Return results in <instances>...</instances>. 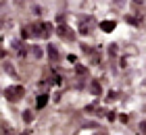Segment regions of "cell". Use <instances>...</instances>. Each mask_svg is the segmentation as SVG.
I'll list each match as a JSON object with an SVG mask.
<instances>
[{"mask_svg": "<svg viewBox=\"0 0 146 135\" xmlns=\"http://www.w3.org/2000/svg\"><path fill=\"white\" fill-rule=\"evenodd\" d=\"M23 94V87L21 85H15V87H9L6 90V98L11 100V102H17V98Z\"/></svg>", "mask_w": 146, "mask_h": 135, "instance_id": "obj_1", "label": "cell"}, {"mask_svg": "<svg viewBox=\"0 0 146 135\" xmlns=\"http://www.w3.org/2000/svg\"><path fill=\"white\" fill-rule=\"evenodd\" d=\"M102 29H104V31H111V29H115V23H113V21H109V23L104 21V23H102Z\"/></svg>", "mask_w": 146, "mask_h": 135, "instance_id": "obj_2", "label": "cell"}, {"mask_svg": "<svg viewBox=\"0 0 146 135\" xmlns=\"http://www.w3.org/2000/svg\"><path fill=\"white\" fill-rule=\"evenodd\" d=\"M46 104V96H42V98H38V108H42Z\"/></svg>", "mask_w": 146, "mask_h": 135, "instance_id": "obj_3", "label": "cell"}]
</instances>
